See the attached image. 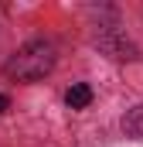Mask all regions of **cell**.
Listing matches in <instances>:
<instances>
[{"label":"cell","mask_w":143,"mask_h":147,"mask_svg":"<svg viewBox=\"0 0 143 147\" xmlns=\"http://www.w3.org/2000/svg\"><path fill=\"white\" fill-rule=\"evenodd\" d=\"M55 69V45L51 41H27L24 48L14 51V58L7 62V75L17 82H37Z\"/></svg>","instance_id":"1"},{"label":"cell","mask_w":143,"mask_h":147,"mask_svg":"<svg viewBox=\"0 0 143 147\" xmlns=\"http://www.w3.org/2000/svg\"><path fill=\"white\" fill-rule=\"evenodd\" d=\"M123 130H126L130 137H140V140H143V103L133 106V110L123 116Z\"/></svg>","instance_id":"3"},{"label":"cell","mask_w":143,"mask_h":147,"mask_svg":"<svg viewBox=\"0 0 143 147\" xmlns=\"http://www.w3.org/2000/svg\"><path fill=\"white\" fill-rule=\"evenodd\" d=\"M7 106H10V99H7V96L0 92V113H7Z\"/></svg>","instance_id":"4"},{"label":"cell","mask_w":143,"mask_h":147,"mask_svg":"<svg viewBox=\"0 0 143 147\" xmlns=\"http://www.w3.org/2000/svg\"><path fill=\"white\" fill-rule=\"evenodd\" d=\"M65 103H68L72 110H85V106L92 103V89H89L85 82H75L68 92H65Z\"/></svg>","instance_id":"2"}]
</instances>
